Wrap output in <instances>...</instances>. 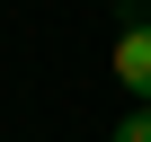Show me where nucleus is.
<instances>
[{
  "label": "nucleus",
  "mask_w": 151,
  "mask_h": 142,
  "mask_svg": "<svg viewBox=\"0 0 151 142\" xmlns=\"http://www.w3.org/2000/svg\"><path fill=\"white\" fill-rule=\"evenodd\" d=\"M107 71L133 89V107H151V9L116 27V44H107Z\"/></svg>",
  "instance_id": "f257e3e1"
},
{
  "label": "nucleus",
  "mask_w": 151,
  "mask_h": 142,
  "mask_svg": "<svg viewBox=\"0 0 151 142\" xmlns=\"http://www.w3.org/2000/svg\"><path fill=\"white\" fill-rule=\"evenodd\" d=\"M107 142H151V107H133V115H124V124H116Z\"/></svg>",
  "instance_id": "f03ea898"
},
{
  "label": "nucleus",
  "mask_w": 151,
  "mask_h": 142,
  "mask_svg": "<svg viewBox=\"0 0 151 142\" xmlns=\"http://www.w3.org/2000/svg\"><path fill=\"white\" fill-rule=\"evenodd\" d=\"M142 9H151V0H142Z\"/></svg>",
  "instance_id": "7ed1b4c3"
}]
</instances>
